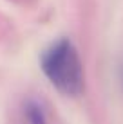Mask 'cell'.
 Listing matches in <instances>:
<instances>
[{
	"mask_svg": "<svg viewBox=\"0 0 123 124\" xmlns=\"http://www.w3.org/2000/svg\"><path fill=\"white\" fill-rule=\"evenodd\" d=\"M42 70L56 90L76 97L83 90V65L76 47L69 40L51 45L42 58Z\"/></svg>",
	"mask_w": 123,
	"mask_h": 124,
	"instance_id": "obj_1",
	"label": "cell"
},
{
	"mask_svg": "<svg viewBox=\"0 0 123 124\" xmlns=\"http://www.w3.org/2000/svg\"><path fill=\"white\" fill-rule=\"evenodd\" d=\"M25 115H27V121L31 124H45V113H44V110H42V106L35 101L27 102V106H25Z\"/></svg>",
	"mask_w": 123,
	"mask_h": 124,
	"instance_id": "obj_2",
	"label": "cell"
}]
</instances>
